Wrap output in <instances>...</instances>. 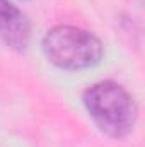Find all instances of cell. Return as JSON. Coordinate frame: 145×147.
Returning a JSON list of instances; mask_svg holds the SVG:
<instances>
[{"label": "cell", "mask_w": 145, "mask_h": 147, "mask_svg": "<svg viewBox=\"0 0 145 147\" xmlns=\"http://www.w3.org/2000/svg\"><path fill=\"white\" fill-rule=\"evenodd\" d=\"M84 106L97 128L113 139L126 137L137 121V105L132 94L114 80H101L84 92Z\"/></svg>", "instance_id": "cell-1"}, {"label": "cell", "mask_w": 145, "mask_h": 147, "mask_svg": "<svg viewBox=\"0 0 145 147\" xmlns=\"http://www.w3.org/2000/svg\"><path fill=\"white\" fill-rule=\"evenodd\" d=\"M46 58L65 70H82L94 67L104 55L101 39L75 26H55L43 38Z\"/></svg>", "instance_id": "cell-2"}, {"label": "cell", "mask_w": 145, "mask_h": 147, "mask_svg": "<svg viewBox=\"0 0 145 147\" xmlns=\"http://www.w3.org/2000/svg\"><path fill=\"white\" fill-rule=\"evenodd\" d=\"M0 39L15 51H24L31 39L28 16L9 0H0Z\"/></svg>", "instance_id": "cell-3"}]
</instances>
